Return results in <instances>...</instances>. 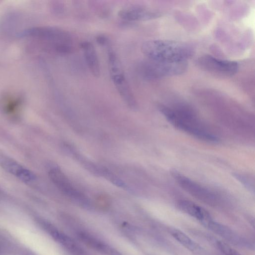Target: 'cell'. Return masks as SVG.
I'll list each match as a JSON object with an SVG mask.
<instances>
[{
  "instance_id": "obj_1",
  "label": "cell",
  "mask_w": 255,
  "mask_h": 255,
  "mask_svg": "<svg viewBox=\"0 0 255 255\" xmlns=\"http://www.w3.org/2000/svg\"><path fill=\"white\" fill-rule=\"evenodd\" d=\"M158 109L174 127L203 140L216 142L217 137L207 130L188 106L179 105L171 107L159 105Z\"/></svg>"
},
{
  "instance_id": "obj_18",
  "label": "cell",
  "mask_w": 255,
  "mask_h": 255,
  "mask_svg": "<svg viewBox=\"0 0 255 255\" xmlns=\"http://www.w3.org/2000/svg\"><path fill=\"white\" fill-rule=\"evenodd\" d=\"M101 176L104 177L107 180L117 186L125 187L126 186L123 180L119 178L112 172L104 167L102 166Z\"/></svg>"
},
{
  "instance_id": "obj_7",
  "label": "cell",
  "mask_w": 255,
  "mask_h": 255,
  "mask_svg": "<svg viewBox=\"0 0 255 255\" xmlns=\"http://www.w3.org/2000/svg\"><path fill=\"white\" fill-rule=\"evenodd\" d=\"M48 175L55 185L64 194L83 206L89 205V201L82 193L77 190L65 175L58 167L50 169Z\"/></svg>"
},
{
  "instance_id": "obj_12",
  "label": "cell",
  "mask_w": 255,
  "mask_h": 255,
  "mask_svg": "<svg viewBox=\"0 0 255 255\" xmlns=\"http://www.w3.org/2000/svg\"><path fill=\"white\" fill-rule=\"evenodd\" d=\"M23 103V96L17 93L5 92L0 99L2 111L6 116L13 118L19 115Z\"/></svg>"
},
{
  "instance_id": "obj_9",
  "label": "cell",
  "mask_w": 255,
  "mask_h": 255,
  "mask_svg": "<svg viewBox=\"0 0 255 255\" xmlns=\"http://www.w3.org/2000/svg\"><path fill=\"white\" fill-rule=\"evenodd\" d=\"M0 167L7 173L26 183L33 181L36 178L35 174L31 171L0 151Z\"/></svg>"
},
{
  "instance_id": "obj_15",
  "label": "cell",
  "mask_w": 255,
  "mask_h": 255,
  "mask_svg": "<svg viewBox=\"0 0 255 255\" xmlns=\"http://www.w3.org/2000/svg\"><path fill=\"white\" fill-rule=\"evenodd\" d=\"M86 63L92 75L95 77L100 75V63L96 49L93 44L87 41L81 43Z\"/></svg>"
},
{
  "instance_id": "obj_20",
  "label": "cell",
  "mask_w": 255,
  "mask_h": 255,
  "mask_svg": "<svg viewBox=\"0 0 255 255\" xmlns=\"http://www.w3.org/2000/svg\"><path fill=\"white\" fill-rule=\"evenodd\" d=\"M96 41L101 46H109V39L104 35H98L96 38Z\"/></svg>"
},
{
  "instance_id": "obj_13",
  "label": "cell",
  "mask_w": 255,
  "mask_h": 255,
  "mask_svg": "<svg viewBox=\"0 0 255 255\" xmlns=\"http://www.w3.org/2000/svg\"><path fill=\"white\" fill-rule=\"evenodd\" d=\"M177 205L180 210L196 218L205 226L213 220L207 210L193 202L181 200L178 201Z\"/></svg>"
},
{
  "instance_id": "obj_10",
  "label": "cell",
  "mask_w": 255,
  "mask_h": 255,
  "mask_svg": "<svg viewBox=\"0 0 255 255\" xmlns=\"http://www.w3.org/2000/svg\"><path fill=\"white\" fill-rule=\"evenodd\" d=\"M119 17L128 21H140L152 19L159 17L157 10L142 5H131L122 8L118 13Z\"/></svg>"
},
{
  "instance_id": "obj_21",
  "label": "cell",
  "mask_w": 255,
  "mask_h": 255,
  "mask_svg": "<svg viewBox=\"0 0 255 255\" xmlns=\"http://www.w3.org/2000/svg\"><path fill=\"white\" fill-rule=\"evenodd\" d=\"M237 177L239 178V179L241 182H243V183L244 185L247 186V187L248 188H251V189L253 188L252 187V185H251V180L250 178H248L247 176H245L244 175H238ZM253 189L254 190L253 188Z\"/></svg>"
},
{
  "instance_id": "obj_11",
  "label": "cell",
  "mask_w": 255,
  "mask_h": 255,
  "mask_svg": "<svg viewBox=\"0 0 255 255\" xmlns=\"http://www.w3.org/2000/svg\"><path fill=\"white\" fill-rule=\"evenodd\" d=\"M210 230L232 244L244 248L251 247L250 243L227 226L213 220L206 226Z\"/></svg>"
},
{
  "instance_id": "obj_19",
  "label": "cell",
  "mask_w": 255,
  "mask_h": 255,
  "mask_svg": "<svg viewBox=\"0 0 255 255\" xmlns=\"http://www.w3.org/2000/svg\"><path fill=\"white\" fill-rule=\"evenodd\" d=\"M217 247L225 255H242L239 252L231 247L229 245L222 241L217 242Z\"/></svg>"
},
{
  "instance_id": "obj_17",
  "label": "cell",
  "mask_w": 255,
  "mask_h": 255,
  "mask_svg": "<svg viewBox=\"0 0 255 255\" xmlns=\"http://www.w3.org/2000/svg\"><path fill=\"white\" fill-rule=\"evenodd\" d=\"M171 235L176 240L189 251L196 253H200L202 251V248L199 245L182 232L175 230L172 232Z\"/></svg>"
},
{
  "instance_id": "obj_6",
  "label": "cell",
  "mask_w": 255,
  "mask_h": 255,
  "mask_svg": "<svg viewBox=\"0 0 255 255\" xmlns=\"http://www.w3.org/2000/svg\"><path fill=\"white\" fill-rule=\"evenodd\" d=\"M196 63L203 71L220 78L231 77L238 70L237 62L219 59L208 54L198 57Z\"/></svg>"
},
{
  "instance_id": "obj_2",
  "label": "cell",
  "mask_w": 255,
  "mask_h": 255,
  "mask_svg": "<svg viewBox=\"0 0 255 255\" xmlns=\"http://www.w3.org/2000/svg\"><path fill=\"white\" fill-rule=\"evenodd\" d=\"M141 51L148 59L166 62L186 61L194 53V49L188 44L165 39L144 42Z\"/></svg>"
},
{
  "instance_id": "obj_16",
  "label": "cell",
  "mask_w": 255,
  "mask_h": 255,
  "mask_svg": "<svg viewBox=\"0 0 255 255\" xmlns=\"http://www.w3.org/2000/svg\"><path fill=\"white\" fill-rule=\"evenodd\" d=\"M78 236L85 245L99 252L108 255H123L87 233L80 232L78 234Z\"/></svg>"
},
{
  "instance_id": "obj_3",
  "label": "cell",
  "mask_w": 255,
  "mask_h": 255,
  "mask_svg": "<svg viewBox=\"0 0 255 255\" xmlns=\"http://www.w3.org/2000/svg\"><path fill=\"white\" fill-rule=\"evenodd\" d=\"M108 47V60L111 79L119 95L132 110L136 108V102L126 79L120 61L115 51Z\"/></svg>"
},
{
  "instance_id": "obj_14",
  "label": "cell",
  "mask_w": 255,
  "mask_h": 255,
  "mask_svg": "<svg viewBox=\"0 0 255 255\" xmlns=\"http://www.w3.org/2000/svg\"><path fill=\"white\" fill-rule=\"evenodd\" d=\"M44 229L57 242L60 243L75 255H82L83 251L80 246L70 237L59 232L50 224H47Z\"/></svg>"
},
{
  "instance_id": "obj_8",
  "label": "cell",
  "mask_w": 255,
  "mask_h": 255,
  "mask_svg": "<svg viewBox=\"0 0 255 255\" xmlns=\"http://www.w3.org/2000/svg\"><path fill=\"white\" fill-rule=\"evenodd\" d=\"M172 175L179 186L191 195L207 203L215 201V195L209 189L176 171Z\"/></svg>"
},
{
  "instance_id": "obj_5",
  "label": "cell",
  "mask_w": 255,
  "mask_h": 255,
  "mask_svg": "<svg viewBox=\"0 0 255 255\" xmlns=\"http://www.w3.org/2000/svg\"><path fill=\"white\" fill-rule=\"evenodd\" d=\"M19 37H32L52 44L54 49L61 45H72L70 34L66 30L53 26H37L25 29L17 34Z\"/></svg>"
},
{
  "instance_id": "obj_4",
  "label": "cell",
  "mask_w": 255,
  "mask_h": 255,
  "mask_svg": "<svg viewBox=\"0 0 255 255\" xmlns=\"http://www.w3.org/2000/svg\"><path fill=\"white\" fill-rule=\"evenodd\" d=\"M187 66V61L166 62L148 59L141 64L140 70L144 78L155 80L182 74Z\"/></svg>"
}]
</instances>
